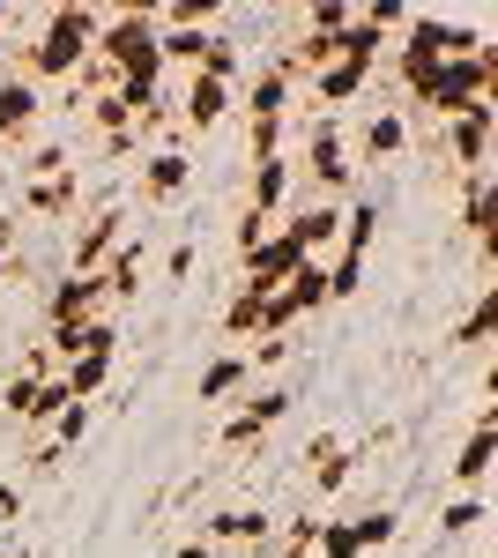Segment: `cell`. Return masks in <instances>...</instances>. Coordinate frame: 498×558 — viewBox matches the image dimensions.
Returning a JSON list of instances; mask_svg holds the SVG:
<instances>
[{
    "mask_svg": "<svg viewBox=\"0 0 498 558\" xmlns=\"http://www.w3.org/2000/svg\"><path fill=\"white\" fill-rule=\"evenodd\" d=\"M97 31H105V15H97V8H52V15H45V31H38V45L23 52V83L83 75L89 52H97Z\"/></svg>",
    "mask_w": 498,
    "mask_h": 558,
    "instance_id": "6da1fadb",
    "label": "cell"
},
{
    "mask_svg": "<svg viewBox=\"0 0 498 558\" xmlns=\"http://www.w3.org/2000/svg\"><path fill=\"white\" fill-rule=\"evenodd\" d=\"M97 60H105L120 83L157 89L165 60H157V23H149V8H112V15H105V31H97Z\"/></svg>",
    "mask_w": 498,
    "mask_h": 558,
    "instance_id": "7a4b0ae2",
    "label": "cell"
},
{
    "mask_svg": "<svg viewBox=\"0 0 498 558\" xmlns=\"http://www.w3.org/2000/svg\"><path fill=\"white\" fill-rule=\"evenodd\" d=\"M89 320H105V283L97 276H60L45 291V336H75Z\"/></svg>",
    "mask_w": 498,
    "mask_h": 558,
    "instance_id": "3957f363",
    "label": "cell"
},
{
    "mask_svg": "<svg viewBox=\"0 0 498 558\" xmlns=\"http://www.w3.org/2000/svg\"><path fill=\"white\" fill-rule=\"evenodd\" d=\"M305 179H313V194H320V202L350 194V179H357V157L342 149V134H335V128H313V142H305Z\"/></svg>",
    "mask_w": 498,
    "mask_h": 558,
    "instance_id": "277c9868",
    "label": "cell"
},
{
    "mask_svg": "<svg viewBox=\"0 0 498 558\" xmlns=\"http://www.w3.org/2000/svg\"><path fill=\"white\" fill-rule=\"evenodd\" d=\"M291 402H297L291 387H253L246 402L231 410V425H223V447H253L268 425H283V417H291Z\"/></svg>",
    "mask_w": 498,
    "mask_h": 558,
    "instance_id": "5b68a950",
    "label": "cell"
},
{
    "mask_svg": "<svg viewBox=\"0 0 498 558\" xmlns=\"http://www.w3.org/2000/svg\"><path fill=\"white\" fill-rule=\"evenodd\" d=\"M491 128H498V105H476V112L447 120V157L461 165V179H469V172H491Z\"/></svg>",
    "mask_w": 498,
    "mask_h": 558,
    "instance_id": "8992f818",
    "label": "cell"
},
{
    "mask_svg": "<svg viewBox=\"0 0 498 558\" xmlns=\"http://www.w3.org/2000/svg\"><path fill=\"white\" fill-rule=\"evenodd\" d=\"M202 536L216 544V551H223V544H231V551H268L276 521L253 514V507H223V514H208V521H202Z\"/></svg>",
    "mask_w": 498,
    "mask_h": 558,
    "instance_id": "52a82bcc",
    "label": "cell"
},
{
    "mask_svg": "<svg viewBox=\"0 0 498 558\" xmlns=\"http://www.w3.org/2000/svg\"><path fill=\"white\" fill-rule=\"evenodd\" d=\"M291 179H297L291 157H260L253 179H246V209L253 216H283V209H291Z\"/></svg>",
    "mask_w": 498,
    "mask_h": 558,
    "instance_id": "ba28073f",
    "label": "cell"
},
{
    "mask_svg": "<svg viewBox=\"0 0 498 558\" xmlns=\"http://www.w3.org/2000/svg\"><path fill=\"white\" fill-rule=\"evenodd\" d=\"M120 239H126V216L120 209L89 216V231H75V268H68V276H97L105 260L120 254Z\"/></svg>",
    "mask_w": 498,
    "mask_h": 558,
    "instance_id": "9c48e42d",
    "label": "cell"
},
{
    "mask_svg": "<svg viewBox=\"0 0 498 558\" xmlns=\"http://www.w3.org/2000/svg\"><path fill=\"white\" fill-rule=\"evenodd\" d=\"M38 112H45L38 83H23V75H8V83H0V142H23V134L38 128Z\"/></svg>",
    "mask_w": 498,
    "mask_h": 558,
    "instance_id": "30bf717a",
    "label": "cell"
},
{
    "mask_svg": "<svg viewBox=\"0 0 498 558\" xmlns=\"http://www.w3.org/2000/svg\"><path fill=\"white\" fill-rule=\"evenodd\" d=\"M186 179H194V157H186V149H157V157L142 165V202H179Z\"/></svg>",
    "mask_w": 498,
    "mask_h": 558,
    "instance_id": "8fae6325",
    "label": "cell"
},
{
    "mask_svg": "<svg viewBox=\"0 0 498 558\" xmlns=\"http://www.w3.org/2000/svg\"><path fill=\"white\" fill-rule=\"evenodd\" d=\"M246 387H253V365L239 357V350H223V357H208V365H202L194 395H202V402H239Z\"/></svg>",
    "mask_w": 498,
    "mask_h": 558,
    "instance_id": "7c38bea8",
    "label": "cell"
},
{
    "mask_svg": "<svg viewBox=\"0 0 498 558\" xmlns=\"http://www.w3.org/2000/svg\"><path fill=\"white\" fill-rule=\"evenodd\" d=\"M491 447H498V417L484 410V417H476V432L461 439V454H454V484H461V492H476V484H484V470H491Z\"/></svg>",
    "mask_w": 498,
    "mask_h": 558,
    "instance_id": "4fadbf2b",
    "label": "cell"
},
{
    "mask_svg": "<svg viewBox=\"0 0 498 558\" xmlns=\"http://www.w3.org/2000/svg\"><path fill=\"white\" fill-rule=\"evenodd\" d=\"M223 112H231V83H208V75H194V83H186V97H179V120L208 134Z\"/></svg>",
    "mask_w": 498,
    "mask_h": 558,
    "instance_id": "5bb4252c",
    "label": "cell"
},
{
    "mask_svg": "<svg viewBox=\"0 0 498 558\" xmlns=\"http://www.w3.org/2000/svg\"><path fill=\"white\" fill-rule=\"evenodd\" d=\"M373 239H379V202H373V194H357V202L342 209V231H335V246L365 260V254H373Z\"/></svg>",
    "mask_w": 498,
    "mask_h": 558,
    "instance_id": "9a60e30c",
    "label": "cell"
},
{
    "mask_svg": "<svg viewBox=\"0 0 498 558\" xmlns=\"http://www.w3.org/2000/svg\"><path fill=\"white\" fill-rule=\"evenodd\" d=\"M365 83H373V68H357V60H328V68H313V97H320V105H350Z\"/></svg>",
    "mask_w": 498,
    "mask_h": 558,
    "instance_id": "2e32d148",
    "label": "cell"
},
{
    "mask_svg": "<svg viewBox=\"0 0 498 558\" xmlns=\"http://www.w3.org/2000/svg\"><path fill=\"white\" fill-rule=\"evenodd\" d=\"M23 209H31V216H75V172L23 179Z\"/></svg>",
    "mask_w": 498,
    "mask_h": 558,
    "instance_id": "e0dca14e",
    "label": "cell"
},
{
    "mask_svg": "<svg viewBox=\"0 0 498 558\" xmlns=\"http://www.w3.org/2000/svg\"><path fill=\"white\" fill-rule=\"evenodd\" d=\"M246 112H253V120H283V112H291V75H283L276 60H268V68L253 75V89H246Z\"/></svg>",
    "mask_w": 498,
    "mask_h": 558,
    "instance_id": "ac0fdd59",
    "label": "cell"
},
{
    "mask_svg": "<svg viewBox=\"0 0 498 558\" xmlns=\"http://www.w3.org/2000/svg\"><path fill=\"white\" fill-rule=\"evenodd\" d=\"M350 536H357V551L373 558L402 536V514H394V507H365V514H350Z\"/></svg>",
    "mask_w": 498,
    "mask_h": 558,
    "instance_id": "d6986e66",
    "label": "cell"
},
{
    "mask_svg": "<svg viewBox=\"0 0 498 558\" xmlns=\"http://www.w3.org/2000/svg\"><path fill=\"white\" fill-rule=\"evenodd\" d=\"M402 149H410V120H402V112H373V120H365V157H402Z\"/></svg>",
    "mask_w": 498,
    "mask_h": 558,
    "instance_id": "ffe728a7",
    "label": "cell"
},
{
    "mask_svg": "<svg viewBox=\"0 0 498 558\" xmlns=\"http://www.w3.org/2000/svg\"><path fill=\"white\" fill-rule=\"evenodd\" d=\"M283 299H291V313H297V320L328 305V276H320V260H305V268H297L291 283H283Z\"/></svg>",
    "mask_w": 498,
    "mask_h": 558,
    "instance_id": "44dd1931",
    "label": "cell"
},
{
    "mask_svg": "<svg viewBox=\"0 0 498 558\" xmlns=\"http://www.w3.org/2000/svg\"><path fill=\"white\" fill-rule=\"evenodd\" d=\"M350 470H357V462H350L335 439H313V484H320V492H342V484H350Z\"/></svg>",
    "mask_w": 498,
    "mask_h": 558,
    "instance_id": "7402d4cb",
    "label": "cell"
},
{
    "mask_svg": "<svg viewBox=\"0 0 498 558\" xmlns=\"http://www.w3.org/2000/svg\"><path fill=\"white\" fill-rule=\"evenodd\" d=\"M491 328H498V291H484V299L469 305V320L454 328V343L461 350H484V343H491Z\"/></svg>",
    "mask_w": 498,
    "mask_h": 558,
    "instance_id": "603a6c76",
    "label": "cell"
},
{
    "mask_svg": "<svg viewBox=\"0 0 498 558\" xmlns=\"http://www.w3.org/2000/svg\"><path fill=\"white\" fill-rule=\"evenodd\" d=\"M320 276H328V299H357V291H365V260H357V254L320 260Z\"/></svg>",
    "mask_w": 498,
    "mask_h": 558,
    "instance_id": "cb8c5ba5",
    "label": "cell"
},
{
    "mask_svg": "<svg viewBox=\"0 0 498 558\" xmlns=\"http://www.w3.org/2000/svg\"><path fill=\"white\" fill-rule=\"evenodd\" d=\"M484 529V499L476 492H461L454 507H439V536H476Z\"/></svg>",
    "mask_w": 498,
    "mask_h": 558,
    "instance_id": "d4e9b609",
    "label": "cell"
},
{
    "mask_svg": "<svg viewBox=\"0 0 498 558\" xmlns=\"http://www.w3.org/2000/svg\"><path fill=\"white\" fill-rule=\"evenodd\" d=\"M313 558H365V551H357L350 521H320V529H313Z\"/></svg>",
    "mask_w": 498,
    "mask_h": 558,
    "instance_id": "484cf974",
    "label": "cell"
},
{
    "mask_svg": "<svg viewBox=\"0 0 498 558\" xmlns=\"http://www.w3.org/2000/svg\"><path fill=\"white\" fill-rule=\"evenodd\" d=\"M89 417H97V402H68V410L52 417V447L68 454V447H75V439H83V432H89Z\"/></svg>",
    "mask_w": 498,
    "mask_h": 558,
    "instance_id": "4316f807",
    "label": "cell"
},
{
    "mask_svg": "<svg viewBox=\"0 0 498 558\" xmlns=\"http://www.w3.org/2000/svg\"><path fill=\"white\" fill-rule=\"evenodd\" d=\"M202 45H208V31H171V38H157V60H179V68H194V60H202Z\"/></svg>",
    "mask_w": 498,
    "mask_h": 558,
    "instance_id": "83f0119b",
    "label": "cell"
},
{
    "mask_svg": "<svg viewBox=\"0 0 498 558\" xmlns=\"http://www.w3.org/2000/svg\"><path fill=\"white\" fill-rule=\"evenodd\" d=\"M283 149V120H253V165Z\"/></svg>",
    "mask_w": 498,
    "mask_h": 558,
    "instance_id": "f1b7e54d",
    "label": "cell"
},
{
    "mask_svg": "<svg viewBox=\"0 0 498 558\" xmlns=\"http://www.w3.org/2000/svg\"><path fill=\"white\" fill-rule=\"evenodd\" d=\"M165 276H171V283H186V276H194V246H171V260H165Z\"/></svg>",
    "mask_w": 498,
    "mask_h": 558,
    "instance_id": "f546056e",
    "label": "cell"
},
{
    "mask_svg": "<svg viewBox=\"0 0 498 558\" xmlns=\"http://www.w3.org/2000/svg\"><path fill=\"white\" fill-rule=\"evenodd\" d=\"M171 558H223V551H216L208 536H194V544H179V551H171Z\"/></svg>",
    "mask_w": 498,
    "mask_h": 558,
    "instance_id": "4dcf8cb0",
    "label": "cell"
},
{
    "mask_svg": "<svg viewBox=\"0 0 498 558\" xmlns=\"http://www.w3.org/2000/svg\"><path fill=\"white\" fill-rule=\"evenodd\" d=\"M0 260H8V246H0Z\"/></svg>",
    "mask_w": 498,
    "mask_h": 558,
    "instance_id": "1f68e13d",
    "label": "cell"
}]
</instances>
